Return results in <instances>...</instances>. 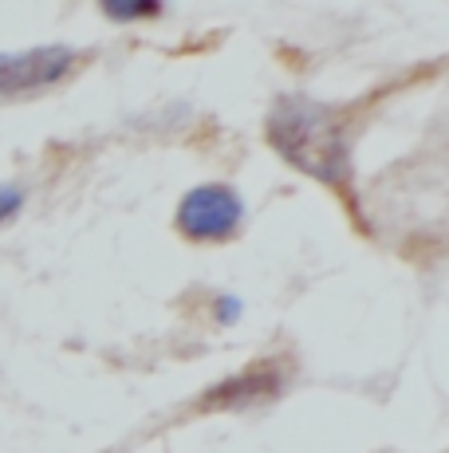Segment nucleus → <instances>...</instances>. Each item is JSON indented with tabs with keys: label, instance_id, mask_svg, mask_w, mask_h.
Listing matches in <instances>:
<instances>
[{
	"label": "nucleus",
	"instance_id": "nucleus-1",
	"mask_svg": "<svg viewBox=\"0 0 449 453\" xmlns=\"http://www.w3.org/2000/svg\"><path fill=\"white\" fill-rule=\"evenodd\" d=\"M269 138L292 165L327 181L351 202V134L331 111L304 99H288L272 111Z\"/></svg>",
	"mask_w": 449,
	"mask_h": 453
},
{
	"label": "nucleus",
	"instance_id": "nucleus-2",
	"mask_svg": "<svg viewBox=\"0 0 449 453\" xmlns=\"http://www.w3.org/2000/svg\"><path fill=\"white\" fill-rule=\"evenodd\" d=\"M83 51L72 48H32L0 56V99H24V95L48 91V87L64 83L83 64Z\"/></svg>",
	"mask_w": 449,
	"mask_h": 453
},
{
	"label": "nucleus",
	"instance_id": "nucleus-3",
	"mask_svg": "<svg viewBox=\"0 0 449 453\" xmlns=\"http://www.w3.org/2000/svg\"><path fill=\"white\" fill-rule=\"evenodd\" d=\"M174 225L189 241H229L240 225V197L229 186H197L181 197Z\"/></svg>",
	"mask_w": 449,
	"mask_h": 453
},
{
	"label": "nucleus",
	"instance_id": "nucleus-4",
	"mask_svg": "<svg viewBox=\"0 0 449 453\" xmlns=\"http://www.w3.org/2000/svg\"><path fill=\"white\" fill-rule=\"evenodd\" d=\"M284 387V374L272 371V367H253L237 379L221 382L213 395H205V411H245V406H256V403H269V398L280 395Z\"/></svg>",
	"mask_w": 449,
	"mask_h": 453
},
{
	"label": "nucleus",
	"instance_id": "nucleus-5",
	"mask_svg": "<svg viewBox=\"0 0 449 453\" xmlns=\"http://www.w3.org/2000/svg\"><path fill=\"white\" fill-rule=\"evenodd\" d=\"M99 4L110 20H154L162 16L166 0H99Z\"/></svg>",
	"mask_w": 449,
	"mask_h": 453
},
{
	"label": "nucleus",
	"instance_id": "nucleus-6",
	"mask_svg": "<svg viewBox=\"0 0 449 453\" xmlns=\"http://www.w3.org/2000/svg\"><path fill=\"white\" fill-rule=\"evenodd\" d=\"M16 209H20V189H0V221H8Z\"/></svg>",
	"mask_w": 449,
	"mask_h": 453
}]
</instances>
